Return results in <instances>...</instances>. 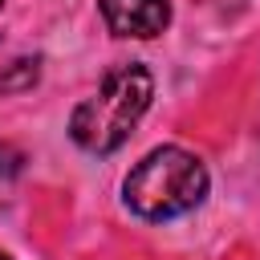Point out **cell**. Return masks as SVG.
I'll return each mask as SVG.
<instances>
[{
	"instance_id": "obj_1",
	"label": "cell",
	"mask_w": 260,
	"mask_h": 260,
	"mask_svg": "<svg viewBox=\"0 0 260 260\" xmlns=\"http://www.w3.org/2000/svg\"><path fill=\"white\" fill-rule=\"evenodd\" d=\"M150 98H154V77L146 65L138 61L114 65L102 77V85L77 102L69 118V138L89 154H114L146 114Z\"/></svg>"
},
{
	"instance_id": "obj_2",
	"label": "cell",
	"mask_w": 260,
	"mask_h": 260,
	"mask_svg": "<svg viewBox=\"0 0 260 260\" xmlns=\"http://www.w3.org/2000/svg\"><path fill=\"white\" fill-rule=\"evenodd\" d=\"M207 195V167L183 146H154L122 183V199L142 219H175Z\"/></svg>"
},
{
	"instance_id": "obj_3",
	"label": "cell",
	"mask_w": 260,
	"mask_h": 260,
	"mask_svg": "<svg viewBox=\"0 0 260 260\" xmlns=\"http://www.w3.org/2000/svg\"><path fill=\"white\" fill-rule=\"evenodd\" d=\"M102 20L114 37L150 41L171 24V0H102Z\"/></svg>"
},
{
	"instance_id": "obj_4",
	"label": "cell",
	"mask_w": 260,
	"mask_h": 260,
	"mask_svg": "<svg viewBox=\"0 0 260 260\" xmlns=\"http://www.w3.org/2000/svg\"><path fill=\"white\" fill-rule=\"evenodd\" d=\"M41 81V57H16L12 65L0 69V98L8 93H24Z\"/></svg>"
},
{
	"instance_id": "obj_5",
	"label": "cell",
	"mask_w": 260,
	"mask_h": 260,
	"mask_svg": "<svg viewBox=\"0 0 260 260\" xmlns=\"http://www.w3.org/2000/svg\"><path fill=\"white\" fill-rule=\"evenodd\" d=\"M24 171V150H16L12 142H0V179H16Z\"/></svg>"
},
{
	"instance_id": "obj_6",
	"label": "cell",
	"mask_w": 260,
	"mask_h": 260,
	"mask_svg": "<svg viewBox=\"0 0 260 260\" xmlns=\"http://www.w3.org/2000/svg\"><path fill=\"white\" fill-rule=\"evenodd\" d=\"M0 260H8V256H0Z\"/></svg>"
},
{
	"instance_id": "obj_7",
	"label": "cell",
	"mask_w": 260,
	"mask_h": 260,
	"mask_svg": "<svg viewBox=\"0 0 260 260\" xmlns=\"http://www.w3.org/2000/svg\"><path fill=\"white\" fill-rule=\"evenodd\" d=\"M0 4H4V0H0Z\"/></svg>"
}]
</instances>
